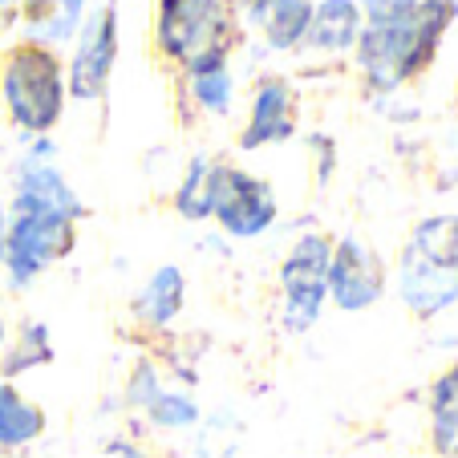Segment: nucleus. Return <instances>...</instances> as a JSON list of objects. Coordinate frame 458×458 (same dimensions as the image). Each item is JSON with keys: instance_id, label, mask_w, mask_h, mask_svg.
<instances>
[{"instance_id": "20", "label": "nucleus", "mask_w": 458, "mask_h": 458, "mask_svg": "<svg viewBox=\"0 0 458 458\" xmlns=\"http://www.w3.org/2000/svg\"><path fill=\"white\" fill-rule=\"evenodd\" d=\"M211 191H216V163L211 158H191L182 182L174 187V211L191 224L211 219Z\"/></svg>"}, {"instance_id": "21", "label": "nucleus", "mask_w": 458, "mask_h": 458, "mask_svg": "<svg viewBox=\"0 0 458 458\" xmlns=\"http://www.w3.org/2000/svg\"><path fill=\"white\" fill-rule=\"evenodd\" d=\"M187 89L203 114L227 118V114H232V102H235V70L232 65H219V70H208V73H191Z\"/></svg>"}, {"instance_id": "24", "label": "nucleus", "mask_w": 458, "mask_h": 458, "mask_svg": "<svg viewBox=\"0 0 458 458\" xmlns=\"http://www.w3.org/2000/svg\"><path fill=\"white\" fill-rule=\"evenodd\" d=\"M158 389H163V381H158L155 365L139 361V365H134V373H130V386H126V402H130V406H134V410H147V402L155 398Z\"/></svg>"}, {"instance_id": "18", "label": "nucleus", "mask_w": 458, "mask_h": 458, "mask_svg": "<svg viewBox=\"0 0 458 458\" xmlns=\"http://www.w3.org/2000/svg\"><path fill=\"white\" fill-rule=\"evenodd\" d=\"M406 248L422 256L426 264L458 276V216H430L410 232Z\"/></svg>"}, {"instance_id": "9", "label": "nucleus", "mask_w": 458, "mask_h": 458, "mask_svg": "<svg viewBox=\"0 0 458 458\" xmlns=\"http://www.w3.org/2000/svg\"><path fill=\"white\" fill-rule=\"evenodd\" d=\"M49 155H53L49 142H41V147H33L21 158L17 174H13V208L9 211H57V216L81 219L86 208H81L78 191L49 163Z\"/></svg>"}, {"instance_id": "6", "label": "nucleus", "mask_w": 458, "mask_h": 458, "mask_svg": "<svg viewBox=\"0 0 458 458\" xmlns=\"http://www.w3.org/2000/svg\"><path fill=\"white\" fill-rule=\"evenodd\" d=\"M280 216L272 182L256 179L251 171L232 163H216V191H211V219L224 227L232 240H256L272 232Z\"/></svg>"}, {"instance_id": "1", "label": "nucleus", "mask_w": 458, "mask_h": 458, "mask_svg": "<svg viewBox=\"0 0 458 458\" xmlns=\"http://www.w3.org/2000/svg\"><path fill=\"white\" fill-rule=\"evenodd\" d=\"M454 17H458V0H422L414 17L406 21L361 25L353 45V61L361 70L365 86L373 94H394L406 81H414L418 73H426V65L434 61V53L442 45V33L450 29Z\"/></svg>"}, {"instance_id": "26", "label": "nucleus", "mask_w": 458, "mask_h": 458, "mask_svg": "<svg viewBox=\"0 0 458 458\" xmlns=\"http://www.w3.org/2000/svg\"><path fill=\"white\" fill-rule=\"evenodd\" d=\"M4 345H9V325H4V312H0V353H4Z\"/></svg>"}, {"instance_id": "5", "label": "nucleus", "mask_w": 458, "mask_h": 458, "mask_svg": "<svg viewBox=\"0 0 458 458\" xmlns=\"http://www.w3.org/2000/svg\"><path fill=\"white\" fill-rule=\"evenodd\" d=\"M329 259L333 240L320 232H309L288 248L280 264V293H284V329L309 333L317 325L320 309L329 301Z\"/></svg>"}, {"instance_id": "3", "label": "nucleus", "mask_w": 458, "mask_h": 458, "mask_svg": "<svg viewBox=\"0 0 458 458\" xmlns=\"http://www.w3.org/2000/svg\"><path fill=\"white\" fill-rule=\"evenodd\" d=\"M0 98L13 126L45 139L65 114V61L57 49L37 41H13L0 57Z\"/></svg>"}, {"instance_id": "11", "label": "nucleus", "mask_w": 458, "mask_h": 458, "mask_svg": "<svg viewBox=\"0 0 458 458\" xmlns=\"http://www.w3.org/2000/svg\"><path fill=\"white\" fill-rule=\"evenodd\" d=\"M394 288H398L402 304L422 320L438 317V312H446V309L458 304V276H450V272L426 264V259L414 256L410 248H402V256H398Z\"/></svg>"}, {"instance_id": "10", "label": "nucleus", "mask_w": 458, "mask_h": 458, "mask_svg": "<svg viewBox=\"0 0 458 458\" xmlns=\"http://www.w3.org/2000/svg\"><path fill=\"white\" fill-rule=\"evenodd\" d=\"M296 134V94L284 78H259L251 89L248 122L240 130V147L259 150V147H276Z\"/></svg>"}, {"instance_id": "14", "label": "nucleus", "mask_w": 458, "mask_h": 458, "mask_svg": "<svg viewBox=\"0 0 458 458\" xmlns=\"http://www.w3.org/2000/svg\"><path fill=\"white\" fill-rule=\"evenodd\" d=\"M89 13V0H21V21L37 45H70L78 37L81 21Z\"/></svg>"}, {"instance_id": "25", "label": "nucleus", "mask_w": 458, "mask_h": 458, "mask_svg": "<svg viewBox=\"0 0 458 458\" xmlns=\"http://www.w3.org/2000/svg\"><path fill=\"white\" fill-rule=\"evenodd\" d=\"M110 454H114V458H142L139 450H134V446H126V442H114V446H110Z\"/></svg>"}, {"instance_id": "13", "label": "nucleus", "mask_w": 458, "mask_h": 458, "mask_svg": "<svg viewBox=\"0 0 458 458\" xmlns=\"http://www.w3.org/2000/svg\"><path fill=\"white\" fill-rule=\"evenodd\" d=\"M243 13L272 49L288 53L296 45H304V33H309L312 21V0H251Z\"/></svg>"}, {"instance_id": "12", "label": "nucleus", "mask_w": 458, "mask_h": 458, "mask_svg": "<svg viewBox=\"0 0 458 458\" xmlns=\"http://www.w3.org/2000/svg\"><path fill=\"white\" fill-rule=\"evenodd\" d=\"M361 9L353 0H312V21L304 45L312 53H325V57H337V53H353L357 33H361Z\"/></svg>"}, {"instance_id": "23", "label": "nucleus", "mask_w": 458, "mask_h": 458, "mask_svg": "<svg viewBox=\"0 0 458 458\" xmlns=\"http://www.w3.org/2000/svg\"><path fill=\"white\" fill-rule=\"evenodd\" d=\"M361 9V21L365 25H389V21H406L414 17V9L422 0H353Z\"/></svg>"}, {"instance_id": "22", "label": "nucleus", "mask_w": 458, "mask_h": 458, "mask_svg": "<svg viewBox=\"0 0 458 458\" xmlns=\"http://www.w3.org/2000/svg\"><path fill=\"white\" fill-rule=\"evenodd\" d=\"M147 418L158 430H187V426L199 422V402L179 394V389H158L147 402Z\"/></svg>"}, {"instance_id": "28", "label": "nucleus", "mask_w": 458, "mask_h": 458, "mask_svg": "<svg viewBox=\"0 0 458 458\" xmlns=\"http://www.w3.org/2000/svg\"><path fill=\"white\" fill-rule=\"evenodd\" d=\"M4 4H21V0H0V9H4Z\"/></svg>"}, {"instance_id": "27", "label": "nucleus", "mask_w": 458, "mask_h": 458, "mask_svg": "<svg viewBox=\"0 0 458 458\" xmlns=\"http://www.w3.org/2000/svg\"><path fill=\"white\" fill-rule=\"evenodd\" d=\"M235 4H240V13H243V9H248V4H251V0H235Z\"/></svg>"}, {"instance_id": "29", "label": "nucleus", "mask_w": 458, "mask_h": 458, "mask_svg": "<svg viewBox=\"0 0 458 458\" xmlns=\"http://www.w3.org/2000/svg\"><path fill=\"white\" fill-rule=\"evenodd\" d=\"M0 21H4V13H0Z\"/></svg>"}, {"instance_id": "2", "label": "nucleus", "mask_w": 458, "mask_h": 458, "mask_svg": "<svg viewBox=\"0 0 458 458\" xmlns=\"http://www.w3.org/2000/svg\"><path fill=\"white\" fill-rule=\"evenodd\" d=\"M243 41L235 0H155V49L182 78L232 65Z\"/></svg>"}, {"instance_id": "8", "label": "nucleus", "mask_w": 458, "mask_h": 458, "mask_svg": "<svg viewBox=\"0 0 458 458\" xmlns=\"http://www.w3.org/2000/svg\"><path fill=\"white\" fill-rule=\"evenodd\" d=\"M386 293V264L361 240V235H341L333 240L329 259V301L341 312H365Z\"/></svg>"}, {"instance_id": "15", "label": "nucleus", "mask_w": 458, "mask_h": 458, "mask_svg": "<svg viewBox=\"0 0 458 458\" xmlns=\"http://www.w3.org/2000/svg\"><path fill=\"white\" fill-rule=\"evenodd\" d=\"M182 296H187V280L174 264H163V268L150 272V280L139 288V296L130 301L134 317L147 325V329H166L174 317L182 312Z\"/></svg>"}, {"instance_id": "17", "label": "nucleus", "mask_w": 458, "mask_h": 458, "mask_svg": "<svg viewBox=\"0 0 458 458\" xmlns=\"http://www.w3.org/2000/svg\"><path fill=\"white\" fill-rule=\"evenodd\" d=\"M430 442L442 458H458V365L438 373L430 386Z\"/></svg>"}, {"instance_id": "7", "label": "nucleus", "mask_w": 458, "mask_h": 458, "mask_svg": "<svg viewBox=\"0 0 458 458\" xmlns=\"http://www.w3.org/2000/svg\"><path fill=\"white\" fill-rule=\"evenodd\" d=\"M118 57V0H106L86 13L78 37H73V57L65 70V94L73 102H98L106 98Z\"/></svg>"}, {"instance_id": "4", "label": "nucleus", "mask_w": 458, "mask_h": 458, "mask_svg": "<svg viewBox=\"0 0 458 458\" xmlns=\"http://www.w3.org/2000/svg\"><path fill=\"white\" fill-rule=\"evenodd\" d=\"M73 243H78V219L57 211H9L4 256H0L9 288H29L57 259L70 256Z\"/></svg>"}, {"instance_id": "16", "label": "nucleus", "mask_w": 458, "mask_h": 458, "mask_svg": "<svg viewBox=\"0 0 458 458\" xmlns=\"http://www.w3.org/2000/svg\"><path fill=\"white\" fill-rule=\"evenodd\" d=\"M45 434V410L0 377V450H25Z\"/></svg>"}, {"instance_id": "19", "label": "nucleus", "mask_w": 458, "mask_h": 458, "mask_svg": "<svg viewBox=\"0 0 458 458\" xmlns=\"http://www.w3.org/2000/svg\"><path fill=\"white\" fill-rule=\"evenodd\" d=\"M53 361V341H49V329L41 320H25L17 329V337H9L4 353H0V377L13 381L21 373L37 369V365H49Z\"/></svg>"}]
</instances>
